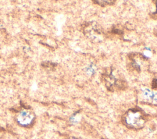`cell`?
<instances>
[{
    "instance_id": "obj_1",
    "label": "cell",
    "mask_w": 157,
    "mask_h": 139,
    "mask_svg": "<svg viewBox=\"0 0 157 139\" xmlns=\"http://www.w3.org/2000/svg\"><path fill=\"white\" fill-rule=\"evenodd\" d=\"M123 121L126 126L132 129H140L145 122V116L140 110H129L124 116Z\"/></svg>"
},
{
    "instance_id": "obj_2",
    "label": "cell",
    "mask_w": 157,
    "mask_h": 139,
    "mask_svg": "<svg viewBox=\"0 0 157 139\" xmlns=\"http://www.w3.org/2000/svg\"><path fill=\"white\" fill-rule=\"evenodd\" d=\"M31 119H32L31 115L28 112H26V111L21 112L18 118V122L21 124H24V125L30 123V122L31 121Z\"/></svg>"
},
{
    "instance_id": "obj_3",
    "label": "cell",
    "mask_w": 157,
    "mask_h": 139,
    "mask_svg": "<svg viewBox=\"0 0 157 139\" xmlns=\"http://www.w3.org/2000/svg\"><path fill=\"white\" fill-rule=\"evenodd\" d=\"M144 97L148 100L152 102H156L157 100V94L155 92L148 89H145L144 92Z\"/></svg>"
}]
</instances>
